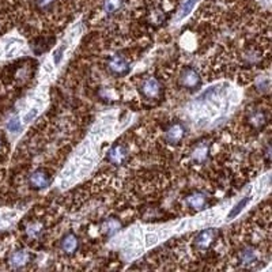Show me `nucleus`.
Returning a JSON list of instances; mask_svg holds the SVG:
<instances>
[{
  "mask_svg": "<svg viewBox=\"0 0 272 272\" xmlns=\"http://www.w3.org/2000/svg\"><path fill=\"white\" fill-rule=\"evenodd\" d=\"M257 259H259V255L253 248H244L238 255V261L242 265H252L257 261Z\"/></svg>",
  "mask_w": 272,
  "mask_h": 272,
  "instance_id": "nucleus-12",
  "label": "nucleus"
},
{
  "mask_svg": "<svg viewBox=\"0 0 272 272\" xmlns=\"http://www.w3.org/2000/svg\"><path fill=\"white\" fill-rule=\"evenodd\" d=\"M127 158V148L123 144H114L108 152V161L113 165H123Z\"/></svg>",
  "mask_w": 272,
  "mask_h": 272,
  "instance_id": "nucleus-9",
  "label": "nucleus"
},
{
  "mask_svg": "<svg viewBox=\"0 0 272 272\" xmlns=\"http://www.w3.org/2000/svg\"><path fill=\"white\" fill-rule=\"evenodd\" d=\"M140 93L146 100H157L162 94V85L154 76H147L142 81Z\"/></svg>",
  "mask_w": 272,
  "mask_h": 272,
  "instance_id": "nucleus-1",
  "label": "nucleus"
},
{
  "mask_svg": "<svg viewBox=\"0 0 272 272\" xmlns=\"http://www.w3.org/2000/svg\"><path fill=\"white\" fill-rule=\"evenodd\" d=\"M29 184L33 189H44L51 184V176L45 170H35L29 177Z\"/></svg>",
  "mask_w": 272,
  "mask_h": 272,
  "instance_id": "nucleus-6",
  "label": "nucleus"
},
{
  "mask_svg": "<svg viewBox=\"0 0 272 272\" xmlns=\"http://www.w3.org/2000/svg\"><path fill=\"white\" fill-rule=\"evenodd\" d=\"M60 248L61 251L64 252V253H67V255H72V253H75V252L78 251L79 238L73 233L65 234L64 237L61 238Z\"/></svg>",
  "mask_w": 272,
  "mask_h": 272,
  "instance_id": "nucleus-10",
  "label": "nucleus"
},
{
  "mask_svg": "<svg viewBox=\"0 0 272 272\" xmlns=\"http://www.w3.org/2000/svg\"><path fill=\"white\" fill-rule=\"evenodd\" d=\"M121 7H123V0H104V5H102V9L108 15L119 13Z\"/></svg>",
  "mask_w": 272,
  "mask_h": 272,
  "instance_id": "nucleus-16",
  "label": "nucleus"
},
{
  "mask_svg": "<svg viewBox=\"0 0 272 272\" xmlns=\"http://www.w3.org/2000/svg\"><path fill=\"white\" fill-rule=\"evenodd\" d=\"M0 150H2V139H0Z\"/></svg>",
  "mask_w": 272,
  "mask_h": 272,
  "instance_id": "nucleus-22",
  "label": "nucleus"
},
{
  "mask_svg": "<svg viewBox=\"0 0 272 272\" xmlns=\"http://www.w3.org/2000/svg\"><path fill=\"white\" fill-rule=\"evenodd\" d=\"M180 83L182 87H185L188 90H196L202 85V76L195 68L186 67L182 69L181 75H180Z\"/></svg>",
  "mask_w": 272,
  "mask_h": 272,
  "instance_id": "nucleus-2",
  "label": "nucleus"
},
{
  "mask_svg": "<svg viewBox=\"0 0 272 272\" xmlns=\"http://www.w3.org/2000/svg\"><path fill=\"white\" fill-rule=\"evenodd\" d=\"M31 256L29 252L23 251V249H18V251H14L11 255H10L9 263L10 267L15 268V269H19V268L26 267L27 264L30 263Z\"/></svg>",
  "mask_w": 272,
  "mask_h": 272,
  "instance_id": "nucleus-7",
  "label": "nucleus"
},
{
  "mask_svg": "<svg viewBox=\"0 0 272 272\" xmlns=\"http://www.w3.org/2000/svg\"><path fill=\"white\" fill-rule=\"evenodd\" d=\"M59 0H34V9L40 13H51L56 9Z\"/></svg>",
  "mask_w": 272,
  "mask_h": 272,
  "instance_id": "nucleus-14",
  "label": "nucleus"
},
{
  "mask_svg": "<svg viewBox=\"0 0 272 272\" xmlns=\"http://www.w3.org/2000/svg\"><path fill=\"white\" fill-rule=\"evenodd\" d=\"M267 121V116H265V113H264L263 110H256V112L252 113L251 117H249V123H251L255 128H263Z\"/></svg>",
  "mask_w": 272,
  "mask_h": 272,
  "instance_id": "nucleus-15",
  "label": "nucleus"
},
{
  "mask_svg": "<svg viewBox=\"0 0 272 272\" xmlns=\"http://www.w3.org/2000/svg\"><path fill=\"white\" fill-rule=\"evenodd\" d=\"M63 51H64V47H61L57 49L56 52H55V56H53V60H55V64H59V61L61 60V53H63Z\"/></svg>",
  "mask_w": 272,
  "mask_h": 272,
  "instance_id": "nucleus-21",
  "label": "nucleus"
},
{
  "mask_svg": "<svg viewBox=\"0 0 272 272\" xmlns=\"http://www.w3.org/2000/svg\"><path fill=\"white\" fill-rule=\"evenodd\" d=\"M7 128H9L10 131H13V132H18V131L21 130V121L18 120V117L10 119L9 124H7Z\"/></svg>",
  "mask_w": 272,
  "mask_h": 272,
  "instance_id": "nucleus-20",
  "label": "nucleus"
},
{
  "mask_svg": "<svg viewBox=\"0 0 272 272\" xmlns=\"http://www.w3.org/2000/svg\"><path fill=\"white\" fill-rule=\"evenodd\" d=\"M185 203L188 204V207L196 211L204 210L206 204H207V196L202 192H193V193L188 195L185 198Z\"/></svg>",
  "mask_w": 272,
  "mask_h": 272,
  "instance_id": "nucleus-8",
  "label": "nucleus"
},
{
  "mask_svg": "<svg viewBox=\"0 0 272 272\" xmlns=\"http://www.w3.org/2000/svg\"><path fill=\"white\" fill-rule=\"evenodd\" d=\"M25 233H26L27 237L38 238L40 236L44 233V223L43 222H40V220L29 222L26 227H25Z\"/></svg>",
  "mask_w": 272,
  "mask_h": 272,
  "instance_id": "nucleus-13",
  "label": "nucleus"
},
{
  "mask_svg": "<svg viewBox=\"0 0 272 272\" xmlns=\"http://www.w3.org/2000/svg\"><path fill=\"white\" fill-rule=\"evenodd\" d=\"M108 69L109 72L116 75V76H123L130 72V63L120 55H114L109 59L108 61Z\"/></svg>",
  "mask_w": 272,
  "mask_h": 272,
  "instance_id": "nucleus-4",
  "label": "nucleus"
},
{
  "mask_svg": "<svg viewBox=\"0 0 272 272\" xmlns=\"http://www.w3.org/2000/svg\"><path fill=\"white\" fill-rule=\"evenodd\" d=\"M216 238V231L212 229H207L203 230V231H200L196 238H195V248L198 249V251H208L211 245L215 242Z\"/></svg>",
  "mask_w": 272,
  "mask_h": 272,
  "instance_id": "nucleus-5",
  "label": "nucleus"
},
{
  "mask_svg": "<svg viewBox=\"0 0 272 272\" xmlns=\"http://www.w3.org/2000/svg\"><path fill=\"white\" fill-rule=\"evenodd\" d=\"M208 152H210V144L207 142H200L193 147V150L190 152L192 161L196 164H203L204 161L207 160Z\"/></svg>",
  "mask_w": 272,
  "mask_h": 272,
  "instance_id": "nucleus-11",
  "label": "nucleus"
},
{
  "mask_svg": "<svg viewBox=\"0 0 272 272\" xmlns=\"http://www.w3.org/2000/svg\"><path fill=\"white\" fill-rule=\"evenodd\" d=\"M195 3H196V0H185V3H184V6H182L181 13H180V15H178V18L185 17L186 14L189 13L190 10L193 9Z\"/></svg>",
  "mask_w": 272,
  "mask_h": 272,
  "instance_id": "nucleus-19",
  "label": "nucleus"
},
{
  "mask_svg": "<svg viewBox=\"0 0 272 272\" xmlns=\"http://www.w3.org/2000/svg\"><path fill=\"white\" fill-rule=\"evenodd\" d=\"M120 222L116 219H109L105 222L104 225V230L106 231V233L109 234V236H113L114 233H117L119 231V229H120Z\"/></svg>",
  "mask_w": 272,
  "mask_h": 272,
  "instance_id": "nucleus-18",
  "label": "nucleus"
},
{
  "mask_svg": "<svg viewBox=\"0 0 272 272\" xmlns=\"http://www.w3.org/2000/svg\"><path fill=\"white\" fill-rule=\"evenodd\" d=\"M249 202H251V196H245L244 199L240 200V202H238V203L234 206L233 210L230 211V214L227 215V219H234L236 216L240 215V212H241L242 210L246 207V204L249 203Z\"/></svg>",
  "mask_w": 272,
  "mask_h": 272,
  "instance_id": "nucleus-17",
  "label": "nucleus"
},
{
  "mask_svg": "<svg viewBox=\"0 0 272 272\" xmlns=\"http://www.w3.org/2000/svg\"><path fill=\"white\" fill-rule=\"evenodd\" d=\"M185 138V127L181 123H172L165 131V140L172 146H177Z\"/></svg>",
  "mask_w": 272,
  "mask_h": 272,
  "instance_id": "nucleus-3",
  "label": "nucleus"
}]
</instances>
